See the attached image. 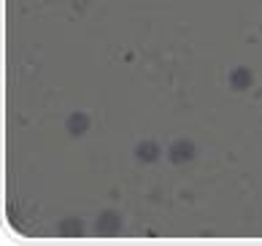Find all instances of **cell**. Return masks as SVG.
I'll use <instances>...</instances> for the list:
<instances>
[{
    "mask_svg": "<svg viewBox=\"0 0 262 246\" xmlns=\"http://www.w3.org/2000/svg\"><path fill=\"white\" fill-rule=\"evenodd\" d=\"M195 154H198L195 144L187 141V138L173 141V144H170V152H168V157H170L173 165H189L192 160H195Z\"/></svg>",
    "mask_w": 262,
    "mask_h": 246,
    "instance_id": "obj_1",
    "label": "cell"
},
{
    "mask_svg": "<svg viewBox=\"0 0 262 246\" xmlns=\"http://www.w3.org/2000/svg\"><path fill=\"white\" fill-rule=\"evenodd\" d=\"M122 233V219L116 211H100L98 219H95V235H116Z\"/></svg>",
    "mask_w": 262,
    "mask_h": 246,
    "instance_id": "obj_2",
    "label": "cell"
},
{
    "mask_svg": "<svg viewBox=\"0 0 262 246\" xmlns=\"http://www.w3.org/2000/svg\"><path fill=\"white\" fill-rule=\"evenodd\" d=\"M162 157V149L157 141H141L138 146H135V160L143 162V165H154Z\"/></svg>",
    "mask_w": 262,
    "mask_h": 246,
    "instance_id": "obj_3",
    "label": "cell"
},
{
    "mask_svg": "<svg viewBox=\"0 0 262 246\" xmlns=\"http://www.w3.org/2000/svg\"><path fill=\"white\" fill-rule=\"evenodd\" d=\"M251 84H254V73H251L246 65H238V68L230 71V87L235 92H246Z\"/></svg>",
    "mask_w": 262,
    "mask_h": 246,
    "instance_id": "obj_4",
    "label": "cell"
},
{
    "mask_svg": "<svg viewBox=\"0 0 262 246\" xmlns=\"http://www.w3.org/2000/svg\"><path fill=\"white\" fill-rule=\"evenodd\" d=\"M90 125H92V119H90L84 111H73V114L65 119V130L71 133L73 138H79V135H84L86 130H90Z\"/></svg>",
    "mask_w": 262,
    "mask_h": 246,
    "instance_id": "obj_5",
    "label": "cell"
},
{
    "mask_svg": "<svg viewBox=\"0 0 262 246\" xmlns=\"http://www.w3.org/2000/svg\"><path fill=\"white\" fill-rule=\"evenodd\" d=\"M57 233L65 235V238H79V235H84V222L79 216H65V219H60V224H57Z\"/></svg>",
    "mask_w": 262,
    "mask_h": 246,
    "instance_id": "obj_6",
    "label": "cell"
}]
</instances>
